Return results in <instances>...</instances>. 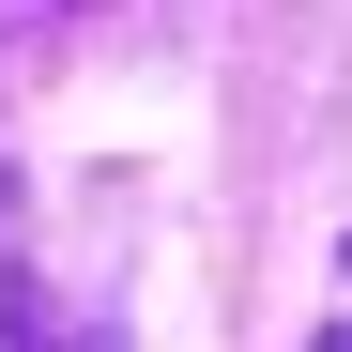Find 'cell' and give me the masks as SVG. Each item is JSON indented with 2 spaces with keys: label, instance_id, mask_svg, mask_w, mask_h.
Returning <instances> with one entry per match:
<instances>
[{
  "label": "cell",
  "instance_id": "1",
  "mask_svg": "<svg viewBox=\"0 0 352 352\" xmlns=\"http://www.w3.org/2000/svg\"><path fill=\"white\" fill-rule=\"evenodd\" d=\"M0 322H16V352H62V337H46V291H31V276H0Z\"/></svg>",
  "mask_w": 352,
  "mask_h": 352
},
{
  "label": "cell",
  "instance_id": "2",
  "mask_svg": "<svg viewBox=\"0 0 352 352\" xmlns=\"http://www.w3.org/2000/svg\"><path fill=\"white\" fill-rule=\"evenodd\" d=\"M322 352H352V322H322Z\"/></svg>",
  "mask_w": 352,
  "mask_h": 352
},
{
  "label": "cell",
  "instance_id": "3",
  "mask_svg": "<svg viewBox=\"0 0 352 352\" xmlns=\"http://www.w3.org/2000/svg\"><path fill=\"white\" fill-rule=\"evenodd\" d=\"M31 16H62V0H31Z\"/></svg>",
  "mask_w": 352,
  "mask_h": 352
}]
</instances>
